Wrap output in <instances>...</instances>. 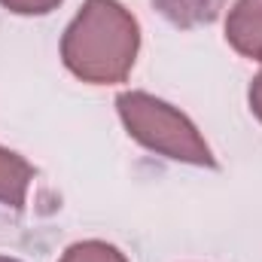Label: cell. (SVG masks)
<instances>
[{"label": "cell", "mask_w": 262, "mask_h": 262, "mask_svg": "<svg viewBox=\"0 0 262 262\" xmlns=\"http://www.w3.org/2000/svg\"><path fill=\"white\" fill-rule=\"evenodd\" d=\"M140 52V25L119 0H85L61 34V61L89 85L125 82Z\"/></svg>", "instance_id": "obj_1"}, {"label": "cell", "mask_w": 262, "mask_h": 262, "mask_svg": "<svg viewBox=\"0 0 262 262\" xmlns=\"http://www.w3.org/2000/svg\"><path fill=\"white\" fill-rule=\"evenodd\" d=\"M116 113L128 131L131 140H137L143 149L159 152L171 162L195 165V168H220L210 143L198 125L174 104L149 95V92H119L116 95Z\"/></svg>", "instance_id": "obj_2"}, {"label": "cell", "mask_w": 262, "mask_h": 262, "mask_svg": "<svg viewBox=\"0 0 262 262\" xmlns=\"http://www.w3.org/2000/svg\"><path fill=\"white\" fill-rule=\"evenodd\" d=\"M226 43L262 64V0H235L226 15Z\"/></svg>", "instance_id": "obj_3"}, {"label": "cell", "mask_w": 262, "mask_h": 262, "mask_svg": "<svg viewBox=\"0 0 262 262\" xmlns=\"http://www.w3.org/2000/svg\"><path fill=\"white\" fill-rule=\"evenodd\" d=\"M34 177H37V171L21 152L0 146V204L3 207L21 210L28 201V189H31Z\"/></svg>", "instance_id": "obj_4"}, {"label": "cell", "mask_w": 262, "mask_h": 262, "mask_svg": "<svg viewBox=\"0 0 262 262\" xmlns=\"http://www.w3.org/2000/svg\"><path fill=\"white\" fill-rule=\"evenodd\" d=\"M156 12L180 31L213 25L226 9V0H152Z\"/></svg>", "instance_id": "obj_5"}, {"label": "cell", "mask_w": 262, "mask_h": 262, "mask_svg": "<svg viewBox=\"0 0 262 262\" xmlns=\"http://www.w3.org/2000/svg\"><path fill=\"white\" fill-rule=\"evenodd\" d=\"M58 262H128V256L116 247V244H107V241H98V238H89V241H76L70 244Z\"/></svg>", "instance_id": "obj_6"}, {"label": "cell", "mask_w": 262, "mask_h": 262, "mask_svg": "<svg viewBox=\"0 0 262 262\" xmlns=\"http://www.w3.org/2000/svg\"><path fill=\"white\" fill-rule=\"evenodd\" d=\"M64 0H0V6L15 12V15H49Z\"/></svg>", "instance_id": "obj_7"}, {"label": "cell", "mask_w": 262, "mask_h": 262, "mask_svg": "<svg viewBox=\"0 0 262 262\" xmlns=\"http://www.w3.org/2000/svg\"><path fill=\"white\" fill-rule=\"evenodd\" d=\"M247 104H250L253 116L262 122V70L253 76V82H250V89H247Z\"/></svg>", "instance_id": "obj_8"}, {"label": "cell", "mask_w": 262, "mask_h": 262, "mask_svg": "<svg viewBox=\"0 0 262 262\" xmlns=\"http://www.w3.org/2000/svg\"><path fill=\"white\" fill-rule=\"evenodd\" d=\"M0 262H21V259H12V256H0Z\"/></svg>", "instance_id": "obj_9"}]
</instances>
